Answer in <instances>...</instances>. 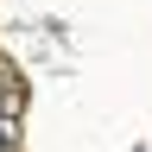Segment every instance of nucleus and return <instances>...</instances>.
<instances>
[{
    "label": "nucleus",
    "mask_w": 152,
    "mask_h": 152,
    "mask_svg": "<svg viewBox=\"0 0 152 152\" xmlns=\"http://www.w3.org/2000/svg\"><path fill=\"white\" fill-rule=\"evenodd\" d=\"M0 152H13V133H7V121H0Z\"/></svg>",
    "instance_id": "1"
}]
</instances>
